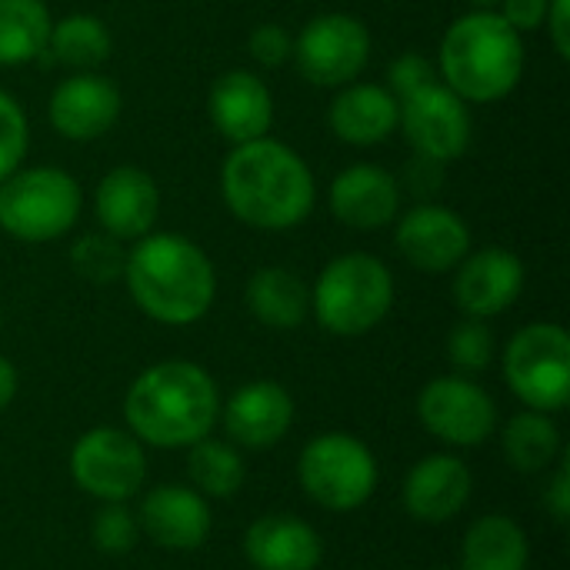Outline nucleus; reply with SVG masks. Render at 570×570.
Here are the masks:
<instances>
[{"label":"nucleus","instance_id":"1","mask_svg":"<svg viewBox=\"0 0 570 570\" xmlns=\"http://www.w3.org/2000/svg\"><path fill=\"white\" fill-rule=\"evenodd\" d=\"M230 214L257 230H291L314 207V174L304 157L271 137L237 144L220 170Z\"/></svg>","mask_w":570,"mask_h":570},{"label":"nucleus","instance_id":"2","mask_svg":"<svg viewBox=\"0 0 570 570\" xmlns=\"http://www.w3.org/2000/svg\"><path fill=\"white\" fill-rule=\"evenodd\" d=\"M124 281L134 304L157 324H197L217 294L210 257L184 234H144L124 264Z\"/></svg>","mask_w":570,"mask_h":570},{"label":"nucleus","instance_id":"3","mask_svg":"<svg viewBox=\"0 0 570 570\" xmlns=\"http://www.w3.org/2000/svg\"><path fill=\"white\" fill-rule=\"evenodd\" d=\"M124 417L130 434L150 448H190L220 417V391L194 361L150 364L127 391Z\"/></svg>","mask_w":570,"mask_h":570},{"label":"nucleus","instance_id":"4","mask_svg":"<svg viewBox=\"0 0 570 570\" xmlns=\"http://www.w3.org/2000/svg\"><path fill=\"white\" fill-rule=\"evenodd\" d=\"M438 67L464 104H494L521 83L524 40L498 10H471L444 30Z\"/></svg>","mask_w":570,"mask_h":570},{"label":"nucleus","instance_id":"5","mask_svg":"<svg viewBox=\"0 0 570 570\" xmlns=\"http://www.w3.org/2000/svg\"><path fill=\"white\" fill-rule=\"evenodd\" d=\"M391 307L394 277L384 261L364 250L334 257L311 291V311L317 324L337 337H361L374 331Z\"/></svg>","mask_w":570,"mask_h":570},{"label":"nucleus","instance_id":"6","mask_svg":"<svg viewBox=\"0 0 570 570\" xmlns=\"http://www.w3.org/2000/svg\"><path fill=\"white\" fill-rule=\"evenodd\" d=\"M83 207L80 184L60 167H27L0 180V227L23 244L63 237Z\"/></svg>","mask_w":570,"mask_h":570},{"label":"nucleus","instance_id":"7","mask_svg":"<svg viewBox=\"0 0 570 570\" xmlns=\"http://www.w3.org/2000/svg\"><path fill=\"white\" fill-rule=\"evenodd\" d=\"M297 481L314 504L347 514L371 501L377 488V461L361 438L331 431L307 441L297 461Z\"/></svg>","mask_w":570,"mask_h":570},{"label":"nucleus","instance_id":"8","mask_svg":"<svg viewBox=\"0 0 570 570\" xmlns=\"http://www.w3.org/2000/svg\"><path fill=\"white\" fill-rule=\"evenodd\" d=\"M504 381L528 411H564L570 401L568 331L551 321L521 327L504 347Z\"/></svg>","mask_w":570,"mask_h":570},{"label":"nucleus","instance_id":"9","mask_svg":"<svg viewBox=\"0 0 570 570\" xmlns=\"http://www.w3.org/2000/svg\"><path fill=\"white\" fill-rule=\"evenodd\" d=\"M70 478L104 504H127L147 481L144 444L120 428H90L70 451Z\"/></svg>","mask_w":570,"mask_h":570},{"label":"nucleus","instance_id":"10","mask_svg":"<svg viewBox=\"0 0 570 570\" xmlns=\"http://www.w3.org/2000/svg\"><path fill=\"white\" fill-rule=\"evenodd\" d=\"M291 60L314 87H344L367 67L371 33L351 13H321L294 37Z\"/></svg>","mask_w":570,"mask_h":570},{"label":"nucleus","instance_id":"11","mask_svg":"<svg viewBox=\"0 0 570 570\" xmlns=\"http://www.w3.org/2000/svg\"><path fill=\"white\" fill-rule=\"evenodd\" d=\"M417 417L428 434L451 448H481L498 428V404L471 377L448 374L421 387Z\"/></svg>","mask_w":570,"mask_h":570},{"label":"nucleus","instance_id":"12","mask_svg":"<svg viewBox=\"0 0 570 570\" xmlns=\"http://www.w3.org/2000/svg\"><path fill=\"white\" fill-rule=\"evenodd\" d=\"M397 127L414 154L434 157L441 164L458 160L471 144V110L444 80H434L397 100Z\"/></svg>","mask_w":570,"mask_h":570},{"label":"nucleus","instance_id":"13","mask_svg":"<svg viewBox=\"0 0 570 570\" xmlns=\"http://www.w3.org/2000/svg\"><path fill=\"white\" fill-rule=\"evenodd\" d=\"M401 257L424 274L454 271L471 250V227L444 204H417L397 224Z\"/></svg>","mask_w":570,"mask_h":570},{"label":"nucleus","instance_id":"14","mask_svg":"<svg viewBox=\"0 0 570 570\" xmlns=\"http://www.w3.org/2000/svg\"><path fill=\"white\" fill-rule=\"evenodd\" d=\"M454 271V304L468 317L491 321L504 314L524 291V261L504 247L468 254Z\"/></svg>","mask_w":570,"mask_h":570},{"label":"nucleus","instance_id":"15","mask_svg":"<svg viewBox=\"0 0 570 570\" xmlns=\"http://www.w3.org/2000/svg\"><path fill=\"white\" fill-rule=\"evenodd\" d=\"M120 90L97 70H77L73 77L60 80L50 94V124L67 140H97L104 137L120 117Z\"/></svg>","mask_w":570,"mask_h":570},{"label":"nucleus","instance_id":"16","mask_svg":"<svg viewBox=\"0 0 570 570\" xmlns=\"http://www.w3.org/2000/svg\"><path fill=\"white\" fill-rule=\"evenodd\" d=\"M471 491H474L471 468L458 454H428L407 471L401 501L414 521L448 524L468 508Z\"/></svg>","mask_w":570,"mask_h":570},{"label":"nucleus","instance_id":"17","mask_svg":"<svg viewBox=\"0 0 570 570\" xmlns=\"http://www.w3.org/2000/svg\"><path fill=\"white\" fill-rule=\"evenodd\" d=\"M94 210L104 234L117 240H140L154 230L160 214V190L157 180L140 167H114L104 174L94 194Z\"/></svg>","mask_w":570,"mask_h":570},{"label":"nucleus","instance_id":"18","mask_svg":"<svg viewBox=\"0 0 570 570\" xmlns=\"http://www.w3.org/2000/svg\"><path fill=\"white\" fill-rule=\"evenodd\" d=\"M140 531L164 551H197L210 534V504L204 494L184 484H160L154 488L140 511H137Z\"/></svg>","mask_w":570,"mask_h":570},{"label":"nucleus","instance_id":"19","mask_svg":"<svg viewBox=\"0 0 570 570\" xmlns=\"http://www.w3.org/2000/svg\"><path fill=\"white\" fill-rule=\"evenodd\" d=\"M294 424V397L277 381H250L224 404V431L234 444L267 451Z\"/></svg>","mask_w":570,"mask_h":570},{"label":"nucleus","instance_id":"20","mask_svg":"<svg viewBox=\"0 0 570 570\" xmlns=\"http://www.w3.org/2000/svg\"><path fill=\"white\" fill-rule=\"evenodd\" d=\"M210 120L220 137L234 147L267 137L274 124V97L271 87L250 70H227L214 80L207 100Z\"/></svg>","mask_w":570,"mask_h":570},{"label":"nucleus","instance_id":"21","mask_svg":"<svg viewBox=\"0 0 570 570\" xmlns=\"http://www.w3.org/2000/svg\"><path fill=\"white\" fill-rule=\"evenodd\" d=\"M331 210L354 230L387 227L401 210V180L374 164H354L331 184Z\"/></svg>","mask_w":570,"mask_h":570},{"label":"nucleus","instance_id":"22","mask_svg":"<svg viewBox=\"0 0 570 570\" xmlns=\"http://www.w3.org/2000/svg\"><path fill=\"white\" fill-rule=\"evenodd\" d=\"M244 554L254 570H317L324 541L297 514H264L247 528Z\"/></svg>","mask_w":570,"mask_h":570},{"label":"nucleus","instance_id":"23","mask_svg":"<svg viewBox=\"0 0 570 570\" xmlns=\"http://www.w3.org/2000/svg\"><path fill=\"white\" fill-rule=\"evenodd\" d=\"M327 124L337 140L351 147L384 144L397 130V100L381 83H344L331 104Z\"/></svg>","mask_w":570,"mask_h":570},{"label":"nucleus","instance_id":"24","mask_svg":"<svg viewBox=\"0 0 570 570\" xmlns=\"http://www.w3.org/2000/svg\"><path fill=\"white\" fill-rule=\"evenodd\" d=\"M247 311L271 331H294L311 314V287L287 267H261L247 281Z\"/></svg>","mask_w":570,"mask_h":570},{"label":"nucleus","instance_id":"25","mask_svg":"<svg viewBox=\"0 0 570 570\" xmlns=\"http://www.w3.org/2000/svg\"><path fill=\"white\" fill-rule=\"evenodd\" d=\"M528 534L508 514H484L464 534L461 570H528Z\"/></svg>","mask_w":570,"mask_h":570},{"label":"nucleus","instance_id":"26","mask_svg":"<svg viewBox=\"0 0 570 570\" xmlns=\"http://www.w3.org/2000/svg\"><path fill=\"white\" fill-rule=\"evenodd\" d=\"M501 448L518 474H541L561 458V431L551 414L521 411L504 424Z\"/></svg>","mask_w":570,"mask_h":570},{"label":"nucleus","instance_id":"27","mask_svg":"<svg viewBox=\"0 0 570 570\" xmlns=\"http://www.w3.org/2000/svg\"><path fill=\"white\" fill-rule=\"evenodd\" d=\"M50 23L43 0H0V67H20L47 53Z\"/></svg>","mask_w":570,"mask_h":570},{"label":"nucleus","instance_id":"28","mask_svg":"<svg viewBox=\"0 0 570 570\" xmlns=\"http://www.w3.org/2000/svg\"><path fill=\"white\" fill-rule=\"evenodd\" d=\"M187 474H190V488L197 494L227 501V498L240 494V488L247 481V464L234 444L207 434L187 448Z\"/></svg>","mask_w":570,"mask_h":570},{"label":"nucleus","instance_id":"29","mask_svg":"<svg viewBox=\"0 0 570 570\" xmlns=\"http://www.w3.org/2000/svg\"><path fill=\"white\" fill-rule=\"evenodd\" d=\"M47 50L63 67L97 70L110 57V50H114V37H110L107 23L100 17H94V13H70V17L50 23Z\"/></svg>","mask_w":570,"mask_h":570},{"label":"nucleus","instance_id":"30","mask_svg":"<svg viewBox=\"0 0 570 570\" xmlns=\"http://www.w3.org/2000/svg\"><path fill=\"white\" fill-rule=\"evenodd\" d=\"M124 264H127V250L110 234H83L70 247V267L77 271V277H83L97 287L120 281Z\"/></svg>","mask_w":570,"mask_h":570},{"label":"nucleus","instance_id":"31","mask_svg":"<svg viewBox=\"0 0 570 570\" xmlns=\"http://www.w3.org/2000/svg\"><path fill=\"white\" fill-rule=\"evenodd\" d=\"M448 357H451L454 371L464 377L488 371L494 361V331L488 327V321L468 317V321L454 324V331L448 337Z\"/></svg>","mask_w":570,"mask_h":570},{"label":"nucleus","instance_id":"32","mask_svg":"<svg viewBox=\"0 0 570 570\" xmlns=\"http://www.w3.org/2000/svg\"><path fill=\"white\" fill-rule=\"evenodd\" d=\"M140 538L137 514L127 511V504H104L94 518V544L107 558H124L134 551Z\"/></svg>","mask_w":570,"mask_h":570},{"label":"nucleus","instance_id":"33","mask_svg":"<svg viewBox=\"0 0 570 570\" xmlns=\"http://www.w3.org/2000/svg\"><path fill=\"white\" fill-rule=\"evenodd\" d=\"M27 144H30L27 114L7 90H0V180L20 170V160L27 157Z\"/></svg>","mask_w":570,"mask_h":570},{"label":"nucleus","instance_id":"34","mask_svg":"<svg viewBox=\"0 0 570 570\" xmlns=\"http://www.w3.org/2000/svg\"><path fill=\"white\" fill-rule=\"evenodd\" d=\"M438 80V63L417 50L411 53H401L394 63H391V73H387V90L394 94V100H404L411 94H417L421 87L434 83Z\"/></svg>","mask_w":570,"mask_h":570},{"label":"nucleus","instance_id":"35","mask_svg":"<svg viewBox=\"0 0 570 570\" xmlns=\"http://www.w3.org/2000/svg\"><path fill=\"white\" fill-rule=\"evenodd\" d=\"M247 47H250V57L261 67H284L294 57V37L281 23H261V27H254Z\"/></svg>","mask_w":570,"mask_h":570},{"label":"nucleus","instance_id":"36","mask_svg":"<svg viewBox=\"0 0 570 570\" xmlns=\"http://www.w3.org/2000/svg\"><path fill=\"white\" fill-rule=\"evenodd\" d=\"M441 184H444V164L434 160V157L414 154V160L404 170V184L401 187H407L411 194H417L428 204V197H434L441 190Z\"/></svg>","mask_w":570,"mask_h":570},{"label":"nucleus","instance_id":"37","mask_svg":"<svg viewBox=\"0 0 570 570\" xmlns=\"http://www.w3.org/2000/svg\"><path fill=\"white\" fill-rule=\"evenodd\" d=\"M548 3L551 0H501L498 13L518 30V33H531L538 27H544V17H548Z\"/></svg>","mask_w":570,"mask_h":570},{"label":"nucleus","instance_id":"38","mask_svg":"<svg viewBox=\"0 0 570 570\" xmlns=\"http://www.w3.org/2000/svg\"><path fill=\"white\" fill-rule=\"evenodd\" d=\"M544 504L551 511V518L564 528L570 518V454H561V464L548 484V494H544Z\"/></svg>","mask_w":570,"mask_h":570},{"label":"nucleus","instance_id":"39","mask_svg":"<svg viewBox=\"0 0 570 570\" xmlns=\"http://www.w3.org/2000/svg\"><path fill=\"white\" fill-rule=\"evenodd\" d=\"M544 27L551 33V43L558 50L561 60L570 57V27H568V0H551L548 3V17H544Z\"/></svg>","mask_w":570,"mask_h":570},{"label":"nucleus","instance_id":"40","mask_svg":"<svg viewBox=\"0 0 570 570\" xmlns=\"http://www.w3.org/2000/svg\"><path fill=\"white\" fill-rule=\"evenodd\" d=\"M13 397H17V367L0 354V411L10 407Z\"/></svg>","mask_w":570,"mask_h":570},{"label":"nucleus","instance_id":"41","mask_svg":"<svg viewBox=\"0 0 570 570\" xmlns=\"http://www.w3.org/2000/svg\"><path fill=\"white\" fill-rule=\"evenodd\" d=\"M471 3H474L478 10H494V7H498L501 0H471Z\"/></svg>","mask_w":570,"mask_h":570},{"label":"nucleus","instance_id":"42","mask_svg":"<svg viewBox=\"0 0 570 570\" xmlns=\"http://www.w3.org/2000/svg\"><path fill=\"white\" fill-rule=\"evenodd\" d=\"M428 570H454V568H428Z\"/></svg>","mask_w":570,"mask_h":570}]
</instances>
